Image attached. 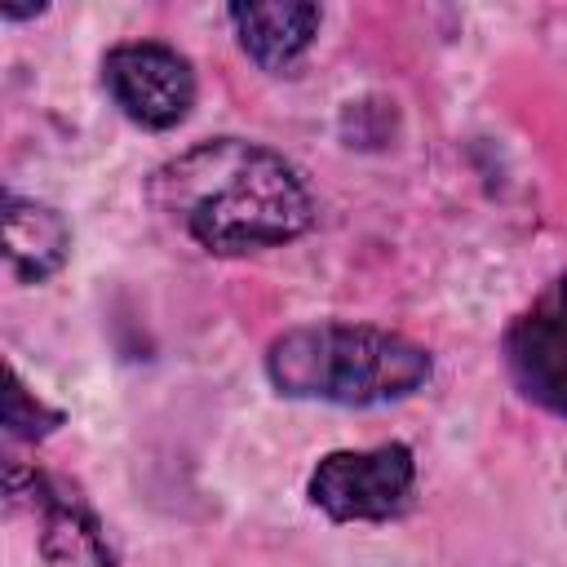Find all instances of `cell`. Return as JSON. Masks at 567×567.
I'll return each mask as SVG.
<instances>
[{"label":"cell","mask_w":567,"mask_h":567,"mask_svg":"<svg viewBox=\"0 0 567 567\" xmlns=\"http://www.w3.org/2000/svg\"><path fill=\"white\" fill-rule=\"evenodd\" d=\"M146 195L164 221L221 257L288 244L315 221L301 173L279 151L248 137L186 146L151 173Z\"/></svg>","instance_id":"cell-1"},{"label":"cell","mask_w":567,"mask_h":567,"mask_svg":"<svg viewBox=\"0 0 567 567\" xmlns=\"http://www.w3.org/2000/svg\"><path fill=\"white\" fill-rule=\"evenodd\" d=\"M430 350L368 323H301L270 341L266 377L288 399L381 408L430 381Z\"/></svg>","instance_id":"cell-2"},{"label":"cell","mask_w":567,"mask_h":567,"mask_svg":"<svg viewBox=\"0 0 567 567\" xmlns=\"http://www.w3.org/2000/svg\"><path fill=\"white\" fill-rule=\"evenodd\" d=\"M416 487V456L408 443L328 452L310 470V501L332 523H385L408 509Z\"/></svg>","instance_id":"cell-3"},{"label":"cell","mask_w":567,"mask_h":567,"mask_svg":"<svg viewBox=\"0 0 567 567\" xmlns=\"http://www.w3.org/2000/svg\"><path fill=\"white\" fill-rule=\"evenodd\" d=\"M102 84L111 102L142 128H177L195 106L190 58L159 40H128L102 58Z\"/></svg>","instance_id":"cell-4"},{"label":"cell","mask_w":567,"mask_h":567,"mask_svg":"<svg viewBox=\"0 0 567 567\" xmlns=\"http://www.w3.org/2000/svg\"><path fill=\"white\" fill-rule=\"evenodd\" d=\"M505 368L536 408L567 416V275L505 328Z\"/></svg>","instance_id":"cell-5"},{"label":"cell","mask_w":567,"mask_h":567,"mask_svg":"<svg viewBox=\"0 0 567 567\" xmlns=\"http://www.w3.org/2000/svg\"><path fill=\"white\" fill-rule=\"evenodd\" d=\"M31 487V509L40 514V554L49 567H115V549L106 540L102 518L49 474L13 465Z\"/></svg>","instance_id":"cell-6"},{"label":"cell","mask_w":567,"mask_h":567,"mask_svg":"<svg viewBox=\"0 0 567 567\" xmlns=\"http://www.w3.org/2000/svg\"><path fill=\"white\" fill-rule=\"evenodd\" d=\"M226 18L235 22L239 49L261 71H288L315 44L323 9L319 4H230Z\"/></svg>","instance_id":"cell-7"},{"label":"cell","mask_w":567,"mask_h":567,"mask_svg":"<svg viewBox=\"0 0 567 567\" xmlns=\"http://www.w3.org/2000/svg\"><path fill=\"white\" fill-rule=\"evenodd\" d=\"M4 261L22 284H44L71 257V226L58 208L22 195H4Z\"/></svg>","instance_id":"cell-8"},{"label":"cell","mask_w":567,"mask_h":567,"mask_svg":"<svg viewBox=\"0 0 567 567\" xmlns=\"http://www.w3.org/2000/svg\"><path fill=\"white\" fill-rule=\"evenodd\" d=\"M62 425V412L58 408H44L27 385L22 377L9 368V390H4V430L13 439H44L49 430Z\"/></svg>","instance_id":"cell-9"}]
</instances>
